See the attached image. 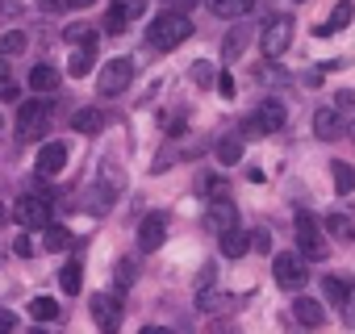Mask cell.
<instances>
[{
	"label": "cell",
	"instance_id": "cell-1",
	"mask_svg": "<svg viewBox=\"0 0 355 334\" xmlns=\"http://www.w3.org/2000/svg\"><path fill=\"white\" fill-rule=\"evenodd\" d=\"M189 38H193V21H189L184 13H175V9L159 13V17L150 21V30H146V42H150L155 51H175V46H184Z\"/></svg>",
	"mask_w": 355,
	"mask_h": 334
},
{
	"label": "cell",
	"instance_id": "cell-2",
	"mask_svg": "<svg viewBox=\"0 0 355 334\" xmlns=\"http://www.w3.org/2000/svg\"><path fill=\"white\" fill-rule=\"evenodd\" d=\"M293 222H297V247H301L297 255H301V259H309V263H322V259L330 255V243H326L322 226H318L305 209H297V218H293Z\"/></svg>",
	"mask_w": 355,
	"mask_h": 334
},
{
	"label": "cell",
	"instance_id": "cell-3",
	"mask_svg": "<svg viewBox=\"0 0 355 334\" xmlns=\"http://www.w3.org/2000/svg\"><path fill=\"white\" fill-rule=\"evenodd\" d=\"M51 125V100H21L17 109V142H38Z\"/></svg>",
	"mask_w": 355,
	"mask_h": 334
},
{
	"label": "cell",
	"instance_id": "cell-4",
	"mask_svg": "<svg viewBox=\"0 0 355 334\" xmlns=\"http://www.w3.org/2000/svg\"><path fill=\"white\" fill-rule=\"evenodd\" d=\"M288 42H293V17H288V13L268 17L263 30H259V46H263V55H268V59H280V55L288 51Z\"/></svg>",
	"mask_w": 355,
	"mask_h": 334
},
{
	"label": "cell",
	"instance_id": "cell-5",
	"mask_svg": "<svg viewBox=\"0 0 355 334\" xmlns=\"http://www.w3.org/2000/svg\"><path fill=\"white\" fill-rule=\"evenodd\" d=\"M284 121H288L284 105H280V100H263V105H259V109L243 121V134H247V138H263V134L284 130Z\"/></svg>",
	"mask_w": 355,
	"mask_h": 334
},
{
	"label": "cell",
	"instance_id": "cell-6",
	"mask_svg": "<svg viewBox=\"0 0 355 334\" xmlns=\"http://www.w3.org/2000/svg\"><path fill=\"white\" fill-rule=\"evenodd\" d=\"M130 84H134V59H125V55L109 59V63L101 67V76H96L101 96H117V92H125Z\"/></svg>",
	"mask_w": 355,
	"mask_h": 334
},
{
	"label": "cell",
	"instance_id": "cell-7",
	"mask_svg": "<svg viewBox=\"0 0 355 334\" xmlns=\"http://www.w3.org/2000/svg\"><path fill=\"white\" fill-rule=\"evenodd\" d=\"M272 272H276V284L280 288H301L305 284V259L297 251H280L276 263H272Z\"/></svg>",
	"mask_w": 355,
	"mask_h": 334
},
{
	"label": "cell",
	"instance_id": "cell-8",
	"mask_svg": "<svg viewBox=\"0 0 355 334\" xmlns=\"http://www.w3.org/2000/svg\"><path fill=\"white\" fill-rule=\"evenodd\" d=\"M88 309H92V317H96L101 334H117V330H121V301H117V297L96 292V297L88 301Z\"/></svg>",
	"mask_w": 355,
	"mask_h": 334
},
{
	"label": "cell",
	"instance_id": "cell-9",
	"mask_svg": "<svg viewBox=\"0 0 355 334\" xmlns=\"http://www.w3.org/2000/svg\"><path fill=\"white\" fill-rule=\"evenodd\" d=\"M13 213H17V222H21V226L42 230V226L51 222V201H46V197H21Z\"/></svg>",
	"mask_w": 355,
	"mask_h": 334
},
{
	"label": "cell",
	"instance_id": "cell-10",
	"mask_svg": "<svg viewBox=\"0 0 355 334\" xmlns=\"http://www.w3.org/2000/svg\"><path fill=\"white\" fill-rule=\"evenodd\" d=\"M205 226H209L214 234L234 230V226H239V209H234V201H226V197L209 201V209H205Z\"/></svg>",
	"mask_w": 355,
	"mask_h": 334
},
{
	"label": "cell",
	"instance_id": "cell-11",
	"mask_svg": "<svg viewBox=\"0 0 355 334\" xmlns=\"http://www.w3.org/2000/svg\"><path fill=\"white\" fill-rule=\"evenodd\" d=\"M34 167H38V176H46V180H51V176H59L63 167H67V146H63V142H42V150H38V163H34Z\"/></svg>",
	"mask_w": 355,
	"mask_h": 334
},
{
	"label": "cell",
	"instance_id": "cell-12",
	"mask_svg": "<svg viewBox=\"0 0 355 334\" xmlns=\"http://www.w3.org/2000/svg\"><path fill=\"white\" fill-rule=\"evenodd\" d=\"M163 238H167V218L163 213H146L142 226H138V247L142 251H159Z\"/></svg>",
	"mask_w": 355,
	"mask_h": 334
},
{
	"label": "cell",
	"instance_id": "cell-13",
	"mask_svg": "<svg viewBox=\"0 0 355 334\" xmlns=\"http://www.w3.org/2000/svg\"><path fill=\"white\" fill-rule=\"evenodd\" d=\"M109 125V113L105 109H76L71 113V130L76 134H101Z\"/></svg>",
	"mask_w": 355,
	"mask_h": 334
},
{
	"label": "cell",
	"instance_id": "cell-14",
	"mask_svg": "<svg viewBox=\"0 0 355 334\" xmlns=\"http://www.w3.org/2000/svg\"><path fill=\"white\" fill-rule=\"evenodd\" d=\"M313 134H318L322 142H334V138L343 134V113H338V109H318V113H313Z\"/></svg>",
	"mask_w": 355,
	"mask_h": 334
},
{
	"label": "cell",
	"instance_id": "cell-15",
	"mask_svg": "<svg viewBox=\"0 0 355 334\" xmlns=\"http://www.w3.org/2000/svg\"><path fill=\"white\" fill-rule=\"evenodd\" d=\"M205 5H209L214 17H222V21H239V17H247V13L255 9V0H205Z\"/></svg>",
	"mask_w": 355,
	"mask_h": 334
},
{
	"label": "cell",
	"instance_id": "cell-16",
	"mask_svg": "<svg viewBox=\"0 0 355 334\" xmlns=\"http://www.w3.org/2000/svg\"><path fill=\"white\" fill-rule=\"evenodd\" d=\"M293 317H297L301 326H322V322H326V309H322V301H313V297H297V301H293Z\"/></svg>",
	"mask_w": 355,
	"mask_h": 334
},
{
	"label": "cell",
	"instance_id": "cell-17",
	"mask_svg": "<svg viewBox=\"0 0 355 334\" xmlns=\"http://www.w3.org/2000/svg\"><path fill=\"white\" fill-rule=\"evenodd\" d=\"M351 13H355V9H351V0H338V9H334V13H330V17H326L313 34H318V38H330V34L347 30V26H351Z\"/></svg>",
	"mask_w": 355,
	"mask_h": 334
},
{
	"label": "cell",
	"instance_id": "cell-18",
	"mask_svg": "<svg viewBox=\"0 0 355 334\" xmlns=\"http://www.w3.org/2000/svg\"><path fill=\"white\" fill-rule=\"evenodd\" d=\"M243 150H247L243 138H239V134H226V138L218 142V163H222V167H239V163H243Z\"/></svg>",
	"mask_w": 355,
	"mask_h": 334
},
{
	"label": "cell",
	"instance_id": "cell-19",
	"mask_svg": "<svg viewBox=\"0 0 355 334\" xmlns=\"http://www.w3.org/2000/svg\"><path fill=\"white\" fill-rule=\"evenodd\" d=\"M218 238H222V255H226V259H243V255L251 251V238H247L239 226L226 230V234H218Z\"/></svg>",
	"mask_w": 355,
	"mask_h": 334
},
{
	"label": "cell",
	"instance_id": "cell-20",
	"mask_svg": "<svg viewBox=\"0 0 355 334\" xmlns=\"http://www.w3.org/2000/svg\"><path fill=\"white\" fill-rule=\"evenodd\" d=\"M30 88H34V92H55V88H59V67L38 63V67L30 71Z\"/></svg>",
	"mask_w": 355,
	"mask_h": 334
},
{
	"label": "cell",
	"instance_id": "cell-21",
	"mask_svg": "<svg viewBox=\"0 0 355 334\" xmlns=\"http://www.w3.org/2000/svg\"><path fill=\"white\" fill-rule=\"evenodd\" d=\"M92 59H96V46H76V51H71V59H67V71L80 80V76H88Z\"/></svg>",
	"mask_w": 355,
	"mask_h": 334
},
{
	"label": "cell",
	"instance_id": "cell-22",
	"mask_svg": "<svg viewBox=\"0 0 355 334\" xmlns=\"http://www.w3.org/2000/svg\"><path fill=\"white\" fill-rule=\"evenodd\" d=\"M30 46V38L21 34V30H9V34H0V59H13V55H21Z\"/></svg>",
	"mask_w": 355,
	"mask_h": 334
},
{
	"label": "cell",
	"instance_id": "cell-23",
	"mask_svg": "<svg viewBox=\"0 0 355 334\" xmlns=\"http://www.w3.org/2000/svg\"><path fill=\"white\" fill-rule=\"evenodd\" d=\"M42 230H46V238H42L46 251H63V247H71V230H67V226H51V222H46Z\"/></svg>",
	"mask_w": 355,
	"mask_h": 334
},
{
	"label": "cell",
	"instance_id": "cell-24",
	"mask_svg": "<svg viewBox=\"0 0 355 334\" xmlns=\"http://www.w3.org/2000/svg\"><path fill=\"white\" fill-rule=\"evenodd\" d=\"M59 284H63V292L67 297H76L80 292V284H84V272H80V263L71 259V263H63V272H59Z\"/></svg>",
	"mask_w": 355,
	"mask_h": 334
},
{
	"label": "cell",
	"instance_id": "cell-25",
	"mask_svg": "<svg viewBox=\"0 0 355 334\" xmlns=\"http://www.w3.org/2000/svg\"><path fill=\"white\" fill-rule=\"evenodd\" d=\"M30 317H34V322H55V317H59L55 297H34V301H30Z\"/></svg>",
	"mask_w": 355,
	"mask_h": 334
},
{
	"label": "cell",
	"instance_id": "cell-26",
	"mask_svg": "<svg viewBox=\"0 0 355 334\" xmlns=\"http://www.w3.org/2000/svg\"><path fill=\"white\" fill-rule=\"evenodd\" d=\"M334 167V188L338 193H355V167L351 163H330Z\"/></svg>",
	"mask_w": 355,
	"mask_h": 334
},
{
	"label": "cell",
	"instance_id": "cell-27",
	"mask_svg": "<svg viewBox=\"0 0 355 334\" xmlns=\"http://www.w3.org/2000/svg\"><path fill=\"white\" fill-rule=\"evenodd\" d=\"M63 38H67L71 46H96V30H88V26H67Z\"/></svg>",
	"mask_w": 355,
	"mask_h": 334
},
{
	"label": "cell",
	"instance_id": "cell-28",
	"mask_svg": "<svg viewBox=\"0 0 355 334\" xmlns=\"http://www.w3.org/2000/svg\"><path fill=\"white\" fill-rule=\"evenodd\" d=\"M113 13L125 17V21H134V17L146 13V0H113Z\"/></svg>",
	"mask_w": 355,
	"mask_h": 334
},
{
	"label": "cell",
	"instance_id": "cell-29",
	"mask_svg": "<svg viewBox=\"0 0 355 334\" xmlns=\"http://www.w3.org/2000/svg\"><path fill=\"white\" fill-rule=\"evenodd\" d=\"M326 230H330L334 238H351V234H355V226H351V218H347V213H330Z\"/></svg>",
	"mask_w": 355,
	"mask_h": 334
},
{
	"label": "cell",
	"instance_id": "cell-30",
	"mask_svg": "<svg viewBox=\"0 0 355 334\" xmlns=\"http://www.w3.org/2000/svg\"><path fill=\"white\" fill-rule=\"evenodd\" d=\"M322 292H326V301H330V305H338V301L347 297V280H338V276H326V280H322Z\"/></svg>",
	"mask_w": 355,
	"mask_h": 334
},
{
	"label": "cell",
	"instance_id": "cell-31",
	"mask_svg": "<svg viewBox=\"0 0 355 334\" xmlns=\"http://www.w3.org/2000/svg\"><path fill=\"white\" fill-rule=\"evenodd\" d=\"M338 317H343L347 326H355V284H347V297L338 301Z\"/></svg>",
	"mask_w": 355,
	"mask_h": 334
},
{
	"label": "cell",
	"instance_id": "cell-32",
	"mask_svg": "<svg viewBox=\"0 0 355 334\" xmlns=\"http://www.w3.org/2000/svg\"><path fill=\"white\" fill-rule=\"evenodd\" d=\"M201 193L218 201V197H226V180H222V176H205V180H201Z\"/></svg>",
	"mask_w": 355,
	"mask_h": 334
},
{
	"label": "cell",
	"instance_id": "cell-33",
	"mask_svg": "<svg viewBox=\"0 0 355 334\" xmlns=\"http://www.w3.org/2000/svg\"><path fill=\"white\" fill-rule=\"evenodd\" d=\"M243 46H247V38L234 30V34L226 38V46H222V55H226V59H239V55H243Z\"/></svg>",
	"mask_w": 355,
	"mask_h": 334
},
{
	"label": "cell",
	"instance_id": "cell-34",
	"mask_svg": "<svg viewBox=\"0 0 355 334\" xmlns=\"http://www.w3.org/2000/svg\"><path fill=\"white\" fill-rule=\"evenodd\" d=\"M222 301H226L222 292H205V288H201V297H197V309H205V313H209V309H222Z\"/></svg>",
	"mask_w": 355,
	"mask_h": 334
},
{
	"label": "cell",
	"instance_id": "cell-35",
	"mask_svg": "<svg viewBox=\"0 0 355 334\" xmlns=\"http://www.w3.org/2000/svg\"><path fill=\"white\" fill-rule=\"evenodd\" d=\"M193 80H197V84H205V88H209V84H214V67H209V63H205V59H201V63H193Z\"/></svg>",
	"mask_w": 355,
	"mask_h": 334
},
{
	"label": "cell",
	"instance_id": "cell-36",
	"mask_svg": "<svg viewBox=\"0 0 355 334\" xmlns=\"http://www.w3.org/2000/svg\"><path fill=\"white\" fill-rule=\"evenodd\" d=\"M130 284H134V263L121 259V263H117V288H130Z\"/></svg>",
	"mask_w": 355,
	"mask_h": 334
},
{
	"label": "cell",
	"instance_id": "cell-37",
	"mask_svg": "<svg viewBox=\"0 0 355 334\" xmlns=\"http://www.w3.org/2000/svg\"><path fill=\"white\" fill-rule=\"evenodd\" d=\"M334 109H338V113H355V92H351V88H343V92L334 96Z\"/></svg>",
	"mask_w": 355,
	"mask_h": 334
},
{
	"label": "cell",
	"instance_id": "cell-38",
	"mask_svg": "<svg viewBox=\"0 0 355 334\" xmlns=\"http://www.w3.org/2000/svg\"><path fill=\"white\" fill-rule=\"evenodd\" d=\"M218 92H222L226 100L234 96V76H230V71H222V76H218Z\"/></svg>",
	"mask_w": 355,
	"mask_h": 334
},
{
	"label": "cell",
	"instance_id": "cell-39",
	"mask_svg": "<svg viewBox=\"0 0 355 334\" xmlns=\"http://www.w3.org/2000/svg\"><path fill=\"white\" fill-rule=\"evenodd\" d=\"M125 26H130V21H125V17H117V13L109 9V21H105V30H109V34H121Z\"/></svg>",
	"mask_w": 355,
	"mask_h": 334
},
{
	"label": "cell",
	"instance_id": "cell-40",
	"mask_svg": "<svg viewBox=\"0 0 355 334\" xmlns=\"http://www.w3.org/2000/svg\"><path fill=\"white\" fill-rule=\"evenodd\" d=\"M13 96H17V84L9 76H0V100H13Z\"/></svg>",
	"mask_w": 355,
	"mask_h": 334
},
{
	"label": "cell",
	"instance_id": "cell-41",
	"mask_svg": "<svg viewBox=\"0 0 355 334\" xmlns=\"http://www.w3.org/2000/svg\"><path fill=\"white\" fill-rule=\"evenodd\" d=\"M13 330H17V317L9 309H0V334H13Z\"/></svg>",
	"mask_w": 355,
	"mask_h": 334
},
{
	"label": "cell",
	"instance_id": "cell-42",
	"mask_svg": "<svg viewBox=\"0 0 355 334\" xmlns=\"http://www.w3.org/2000/svg\"><path fill=\"white\" fill-rule=\"evenodd\" d=\"M251 247H255V251H272V243H268V234H255V238H251Z\"/></svg>",
	"mask_w": 355,
	"mask_h": 334
},
{
	"label": "cell",
	"instance_id": "cell-43",
	"mask_svg": "<svg viewBox=\"0 0 355 334\" xmlns=\"http://www.w3.org/2000/svg\"><path fill=\"white\" fill-rule=\"evenodd\" d=\"M167 5H171L175 13H184V9H193V5H197V0H167Z\"/></svg>",
	"mask_w": 355,
	"mask_h": 334
},
{
	"label": "cell",
	"instance_id": "cell-44",
	"mask_svg": "<svg viewBox=\"0 0 355 334\" xmlns=\"http://www.w3.org/2000/svg\"><path fill=\"white\" fill-rule=\"evenodd\" d=\"M17 255H34V243L30 238H17Z\"/></svg>",
	"mask_w": 355,
	"mask_h": 334
},
{
	"label": "cell",
	"instance_id": "cell-45",
	"mask_svg": "<svg viewBox=\"0 0 355 334\" xmlns=\"http://www.w3.org/2000/svg\"><path fill=\"white\" fill-rule=\"evenodd\" d=\"M67 9H88V5H96V0H63Z\"/></svg>",
	"mask_w": 355,
	"mask_h": 334
},
{
	"label": "cell",
	"instance_id": "cell-46",
	"mask_svg": "<svg viewBox=\"0 0 355 334\" xmlns=\"http://www.w3.org/2000/svg\"><path fill=\"white\" fill-rule=\"evenodd\" d=\"M0 13H17V0H0Z\"/></svg>",
	"mask_w": 355,
	"mask_h": 334
},
{
	"label": "cell",
	"instance_id": "cell-47",
	"mask_svg": "<svg viewBox=\"0 0 355 334\" xmlns=\"http://www.w3.org/2000/svg\"><path fill=\"white\" fill-rule=\"evenodd\" d=\"M142 334H175V330H167V326H146Z\"/></svg>",
	"mask_w": 355,
	"mask_h": 334
},
{
	"label": "cell",
	"instance_id": "cell-48",
	"mask_svg": "<svg viewBox=\"0 0 355 334\" xmlns=\"http://www.w3.org/2000/svg\"><path fill=\"white\" fill-rule=\"evenodd\" d=\"M0 76H5V59H0Z\"/></svg>",
	"mask_w": 355,
	"mask_h": 334
},
{
	"label": "cell",
	"instance_id": "cell-49",
	"mask_svg": "<svg viewBox=\"0 0 355 334\" xmlns=\"http://www.w3.org/2000/svg\"><path fill=\"white\" fill-rule=\"evenodd\" d=\"M351 138H355V125H351Z\"/></svg>",
	"mask_w": 355,
	"mask_h": 334
},
{
	"label": "cell",
	"instance_id": "cell-50",
	"mask_svg": "<svg viewBox=\"0 0 355 334\" xmlns=\"http://www.w3.org/2000/svg\"><path fill=\"white\" fill-rule=\"evenodd\" d=\"M34 334H46V330H34Z\"/></svg>",
	"mask_w": 355,
	"mask_h": 334
},
{
	"label": "cell",
	"instance_id": "cell-51",
	"mask_svg": "<svg viewBox=\"0 0 355 334\" xmlns=\"http://www.w3.org/2000/svg\"><path fill=\"white\" fill-rule=\"evenodd\" d=\"M0 125H5V121H0Z\"/></svg>",
	"mask_w": 355,
	"mask_h": 334
}]
</instances>
